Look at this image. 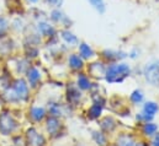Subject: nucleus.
Returning <instances> with one entry per match:
<instances>
[{"mask_svg": "<svg viewBox=\"0 0 159 146\" xmlns=\"http://www.w3.org/2000/svg\"><path fill=\"white\" fill-rule=\"evenodd\" d=\"M4 97L10 103L25 102L30 97V86L27 81L22 77L15 79L10 86L4 91Z\"/></svg>", "mask_w": 159, "mask_h": 146, "instance_id": "obj_1", "label": "nucleus"}, {"mask_svg": "<svg viewBox=\"0 0 159 146\" xmlns=\"http://www.w3.org/2000/svg\"><path fill=\"white\" fill-rule=\"evenodd\" d=\"M131 74V68L126 63L120 64H112L109 68H106L105 71V79L109 84H117L122 82L127 76Z\"/></svg>", "mask_w": 159, "mask_h": 146, "instance_id": "obj_2", "label": "nucleus"}, {"mask_svg": "<svg viewBox=\"0 0 159 146\" xmlns=\"http://www.w3.org/2000/svg\"><path fill=\"white\" fill-rule=\"evenodd\" d=\"M19 129V122L15 119V117L7 112L4 110L0 113V134L4 136H9L14 134Z\"/></svg>", "mask_w": 159, "mask_h": 146, "instance_id": "obj_3", "label": "nucleus"}, {"mask_svg": "<svg viewBox=\"0 0 159 146\" xmlns=\"http://www.w3.org/2000/svg\"><path fill=\"white\" fill-rule=\"evenodd\" d=\"M35 31L40 35L42 38H52L57 36V28L52 22H49L47 19H43L40 21H36Z\"/></svg>", "mask_w": 159, "mask_h": 146, "instance_id": "obj_4", "label": "nucleus"}, {"mask_svg": "<svg viewBox=\"0 0 159 146\" xmlns=\"http://www.w3.org/2000/svg\"><path fill=\"white\" fill-rule=\"evenodd\" d=\"M143 75H144L146 80H147L149 84H152V85H154V86H158L159 85V59L148 63V64L144 67Z\"/></svg>", "mask_w": 159, "mask_h": 146, "instance_id": "obj_5", "label": "nucleus"}, {"mask_svg": "<svg viewBox=\"0 0 159 146\" xmlns=\"http://www.w3.org/2000/svg\"><path fill=\"white\" fill-rule=\"evenodd\" d=\"M48 19L51 20L52 24H61L64 27H68L72 24V21L69 20V17L61 10V7L51 9V11L48 14Z\"/></svg>", "mask_w": 159, "mask_h": 146, "instance_id": "obj_6", "label": "nucleus"}, {"mask_svg": "<svg viewBox=\"0 0 159 146\" xmlns=\"http://www.w3.org/2000/svg\"><path fill=\"white\" fill-rule=\"evenodd\" d=\"M26 141L30 146H44L46 139L44 136L37 131L36 128H30L26 131Z\"/></svg>", "mask_w": 159, "mask_h": 146, "instance_id": "obj_7", "label": "nucleus"}, {"mask_svg": "<svg viewBox=\"0 0 159 146\" xmlns=\"http://www.w3.org/2000/svg\"><path fill=\"white\" fill-rule=\"evenodd\" d=\"M25 75H26V81H27V84L30 85V87H37V86H39V84H40V81H41V77H42L39 68H36V67H30V68L27 69V71H26Z\"/></svg>", "mask_w": 159, "mask_h": 146, "instance_id": "obj_8", "label": "nucleus"}, {"mask_svg": "<svg viewBox=\"0 0 159 146\" xmlns=\"http://www.w3.org/2000/svg\"><path fill=\"white\" fill-rule=\"evenodd\" d=\"M46 129H47L48 134L52 135V136H54L56 134H58V131L61 129V122H59V119L57 117L49 115L47 118V120H46Z\"/></svg>", "mask_w": 159, "mask_h": 146, "instance_id": "obj_9", "label": "nucleus"}, {"mask_svg": "<svg viewBox=\"0 0 159 146\" xmlns=\"http://www.w3.org/2000/svg\"><path fill=\"white\" fill-rule=\"evenodd\" d=\"M46 108L41 107V106H34L30 108V112H29V115L31 118L32 122L35 123H41L44 118H46Z\"/></svg>", "mask_w": 159, "mask_h": 146, "instance_id": "obj_10", "label": "nucleus"}, {"mask_svg": "<svg viewBox=\"0 0 159 146\" xmlns=\"http://www.w3.org/2000/svg\"><path fill=\"white\" fill-rule=\"evenodd\" d=\"M27 28L24 19L17 15L16 17H14L11 21H10V31H15V32H24L25 30Z\"/></svg>", "mask_w": 159, "mask_h": 146, "instance_id": "obj_11", "label": "nucleus"}, {"mask_svg": "<svg viewBox=\"0 0 159 146\" xmlns=\"http://www.w3.org/2000/svg\"><path fill=\"white\" fill-rule=\"evenodd\" d=\"M9 32H10V20L0 14V39H4L9 36Z\"/></svg>", "mask_w": 159, "mask_h": 146, "instance_id": "obj_12", "label": "nucleus"}, {"mask_svg": "<svg viewBox=\"0 0 159 146\" xmlns=\"http://www.w3.org/2000/svg\"><path fill=\"white\" fill-rule=\"evenodd\" d=\"M59 35H61L62 41L66 44H68V45H75V44H78V38H77V36L74 33H72L69 30H62L59 32Z\"/></svg>", "mask_w": 159, "mask_h": 146, "instance_id": "obj_13", "label": "nucleus"}, {"mask_svg": "<svg viewBox=\"0 0 159 146\" xmlns=\"http://www.w3.org/2000/svg\"><path fill=\"white\" fill-rule=\"evenodd\" d=\"M102 57L105 58V59H107V60H119V59H123V58H126L127 57V53H125V52H116V50H109V49H106V50H104L102 52Z\"/></svg>", "mask_w": 159, "mask_h": 146, "instance_id": "obj_14", "label": "nucleus"}, {"mask_svg": "<svg viewBox=\"0 0 159 146\" xmlns=\"http://www.w3.org/2000/svg\"><path fill=\"white\" fill-rule=\"evenodd\" d=\"M68 63H69V67L74 70H79L84 67L83 58L78 54H70L69 58H68Z\"/></svg>", "mask_w": 159, "mask_h": 146, "instance_id": "obj_15", "label": "nucleus"}, {"mask_svg": "<svg viewBox=\"0 0 159 146\" xmlns=\"http://www.w3.org/2000/svg\"><path fill=\"white\" fill-rule=\"evenodd\" d=\"M79 54L83 59H90V58H93V57L95 55V52H94V49H93L89 44H86V43H80Z\"/></svg>", "mask_w": 159, "mask_h": 146, "instance_id": "obj_16", "label": "nucleus"}, {"mask_svg": "<svg viewBox=\"0 0 159 146\" xmlns=\"http://www.w3.org/2000/svg\"><path fill=\"white\" fill-rule=\"evenodd\" d=\"M81 97V93L78 91L77 87H69L67 91V98L69 101V103H77Z\"/></svg>", "mask_w": 159, "mask_h": 146, "instance_id": "obj_17", "label": "nucleus"}, {"mask_svg": "<svg viewBox=\"0 0 159 146\" xmlns=\"http://www.w3.org/2000/svg\"><path fill=\"white\" fill-rule=\"evenodd\" d=\"M101 113H102V105L94 103L90 107L89 112H88V115H89L90 119H96V118H99L101 115Z\"/></svg>", "mask_w": 159, "mask_h": 146, "instance_id": "obj_18", "label": "nucleus"}, {"mask_svg": "<svg viewBox=\"0 0 159 146\" xmlns=\"http://www.w3.org/2000/svg\"><path fill=\"white\" fill-rule=\"evenodd\" d=\"M100 127H101L105 131H112V130L115 129V127H116V123H115V120H114L111 117H106V118H104V119L101 120Z\"/></svg>", "mask_w": 159, "mask_h": 146, "instance_id": "obj_19", "label": "nucleus"}, {"mask_svg": "<svg viewBox=\"0 0 159 146\" xmlns=\"http://www.w3.org/2000/svg\"><path fill=\"white\" fill-rule=\"evenodd\" d=\"M25 54L27 59H34L39 57V48L37 45H30V44H25Z\"/></svg>", "mask_w": 159, "mask_h": 146, "instance_id": "obj_20", "label": "nucleus"}, {"mask_svg": "<svg viewBox=\"0 0 159 146\" xmlns=\"http://www.w3.org/2000/svg\"><path fill=\"white\" fill-rule=\"evenodd\" d=\"M48 112H49V115L52 117H59L62 115V108H61V105L56 103V102H49L48 103Z\"/></svg>", "mask_w": 159, "mask_h": 146, "instance_id": "obj_21", "label": "nucleus"}, {"mask_svg": "<svg viewBox=\"0 0 159 146\" xmlns=\"http://www.w3.org/2000/svg\"><path fill=\"white\" fill-rule=\"evenodd\" d=\"M105 71H106V68L104 67L102 63H94L90 67V73L94 76H99V74L102 75V74H105Z\"/></svg>", "mask_w": 159, "mask_h": 146, "instance_id": "obj_22", "label": "nucleus"}, {"mask_svg": "<svg viewBox=\"0 0 159 146\" xmlns=\"http://www.w3.org/2000/svg\"><path fill=\"white\" fill-rule=\"evenodd\" d=\"M88 1L99 14H104L105 12L106 6H105V1L104 0H88Z\"/></svg>", "mask_w": 159, "mask_h": 146, "instance_id": "obj_23", "label": "nucleus"}, {"mask_svg": "<svg viewBox=\"0 0 159 146\" xmlns=\"http://www.w3.org/2000/svg\"><path fill=\"white\" fill-rule=\"evenodd\" d=\"M159 107L157 103H154V102H147L146 105H144V107H143V112L146 113V114H149V115H154L157 112H158Z\"/></svg>", "mask_w": 159, "mask_h": 146, "instance_id": "obj_24", "label": "nucleus"}, {"mask_svg": "<svg viewBox=\"0 0 159 146\" xmlns=\"http://www.w3.org/2000/svg\"><path fill=\"white\" fill-rule=\"evenodd\" d=\"M78 87L81 90H89L91 87V84H90L89 79L83 74L78 76Z\"/></svg>", "mask_w": 159, "mask_h": 146, "instance_id": "obj_25", "label": "nucleus"}, {"mask_svg": "<svg viewBox=\"0 0 159 146\" xmlns=\"http://www.w3.org/2000/svg\"><path fill=\"white\" fill-rule=\"evenodd\" d=\"M157 130H158V127H157V124H154V123H148V122H147V123L143 125V133H144L146 135H148V136L156 134Z\"/></svg>", "mask_w": 159, "mask_h": 146, "instance_id": "obj_26", "label": "nucleus"}, {"mask_svg": "<svg viewBox=\"0 0 159 146\" xmlns=\"http://www.w3.org/2000/svg\"><path fill=\"white\" fill-rule=\"evenodd\" d=\"M117 146H134V141L131 136L123 135L117 140Z\"/></svg>", "mask_w": 159, "mask_h": 146, "instance_id": "obj_27", "label": "nucleus"}, {"mask_svg": "<svg viewBox=\"0 0 159 146\" xmlns=\"http://www.w3.org/2000/svg\"><path fill=\"white\" fill-rule=\"evenodd\" d=\"M93 138L94 140L96 141V144H99L100 146H105L106 145V138L102 133H99V131H93Z\"/></svg>", "mask_w": 159, "mask_h": 146, "instance_id": "obj_28", "label": "nucleus"}, {"mask_svg": "<svg viewBox=\"0 0 159 146\" xmlns=\"http://www.w3.org/2000/svg\"><path fill=\"white\" fill-rule=\"evenodd\" d=\"M131 101H132L133 103H139V102H142V101H143V93H142V91H139V90L133 91L132 95H131Z\"/></svg>", "mask_w": 159, "mask_h": 146, "instance_id": "obj_29", "label": "nucleus"}, {"mask_svg": "<svg viewBox=\"0 0 159 146\" xmlns=\"http://www.w3.org/2000/svg\"><path fill=\"white\" fill-rule=\"evenodd\" d=\"M44 4L47 6H49L51 9H54V7H61L62 4H63V0H43Z\"/></svg>", "mask_w": 159, "mask_h": 146, "instance_id": "obj_30", "label": "nucleus"}, {"mask_svg": "<svg viewBox=\"0 0 159 146\" xmlns=\"http://www.w3.org/2000/svg\"><path fill=\"white\" fill-rule=\"evenodd\" d=\"M153 117L152 115H149V114H146L144 112L143 113H139V114H137V119L138 120H146V122H148V120H151Z\"/></svg>", "mask_w": 159, "mask_h": 146, "instance_id": "obj_31", "label": "nucleus"}, {"mask_svg": "<svg viewBox=\"0 0 159 146\" xmlns=\"http://www.w3.org/2000/svg\"><path fill=\"white\" fill-rule=\"evenodd\" d=\"M24 2H26V4H29V5H36V4H39L41 0H22Z\"/></svg>", "mask_w": 159, "mask_h": 146, "instance_id": "obj_32", "label": "nucleus"}, {"mask_svg": "<svg viewBox=\"0 0 159 146\" xmlns=\"http://www.w3.org/2000/svg\"><path fill=\"white\" fill-rule=\"evenodd\" d=\"M138 53H139V52H138L137 49H134V50H132V52L129 53V57H131L132 59H134V58H137V55H138Z\"/></svg>", "mask_w": 159, "mask_h": 146, "instance_id": "obj_33", "label": "nucleus"}, {"mask_svg": "<svg viewBox=\"0 0 159 146\" xmlns=\"http://www.w3.org/2000/svg\"><path fill=\"white\" fill-rule=\"evenodd\" d=\"M153 146H159V133L154 136V139H153Z\"/></svg>", "mask_w": 159, "mask_h": 146, "instance_id": "obj_34", "label": "nucleus"}, {"mask_svg": "<svg viewBox=\"0 0 159 146\" xmlns=\"http://www.w3.org/2000/svg\"><path fill=\"white\" fill-rule=\"evenodd\" d=\"M137 146H146V145H143V144H138Z\"/></svg>", "mask_w": 159, "mask_h": 146, "instance_id": "obj_35", "label": "nucleus"}]
</instances>
